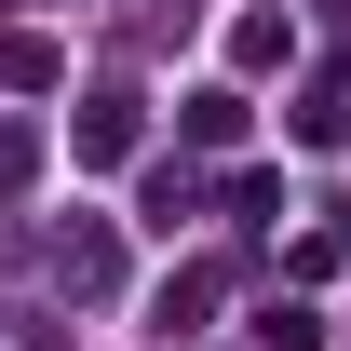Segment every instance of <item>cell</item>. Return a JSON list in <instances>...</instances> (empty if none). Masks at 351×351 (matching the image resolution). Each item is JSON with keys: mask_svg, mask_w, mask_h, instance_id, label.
I'll return each instance as SVG.
<instances>
[{"mask_svg": "<svg viewBox=\"0 0 351 351\" xmlns=\"http://www.w3.org/2000/svg\"><path fill=\"white\" fill-rule=\"evenodd\" d=\"M298 149H351V82H324V95L298 108Z\"/></svg>", "mask_w": 351, "mask_h": 351, "instance_id": "obj_7", "label": "cell"}, {"mask_svg": "<svg viewBox=\"0 0 351 351\" xmlns=\"http://www.w3.org/2000/svg\"><path fill=\"white\" fill-rule=\"evenodd\" d=\"M54 284H68V298H108V284H122V243H108V217H82L68 243H54Z\"/></svg>", "mask_w": 351, "mask_h": 351, "instance_id": "obj_1", "label": "cell"}, {"mask_svg": "<svg viewBox=\"0 0 351 351\" xmlns=\"http://www.w3.org/2000/svg\"><path fill=\"white\" fill-rule=\"evenodd\" d=\"M189 217H203V176L162 162V176H149V230H189Z\"/></svg>", "mask_w": 351, "mask_h": 351, "instance_id": "obj_6", "label": "cell"}, {"mask_svg": "<svg viewBox=\"0 0 351 351\" xmlns=\"http://www.w3.org/2000/svg\"><path fill=\"white\" fill-rule=\"evenodd\" d=\"M27 176H41V135H27V122H0V189H27Z\"/></svg>", "mask_w": 351, "mask_h": 351, "instance_id": "obj_10", "label": "cell"}, {"mask_svg": "<svg viewBox=\"0 0 351 351\" xmlns=\"http://www.w3.org/2000/svg\"><path fill=\"white\" fill-rule=\"evenodd\" d=\"M68 149H82V162H122V149H135V95H122V82L82 95V108H68Z\"/></svg>", "mask_w": 351, "mask_h": 351, "instance_id": "obj_2", "label": "cell"}, {"mask_svg": "<svg viewBox=\"0 0 351 351\" xmlns=\"http://www.w3.org/2000/svg\"><path fill=\"white\" fill-rule=\"evenodd\" d=\"M230 217H243V230H257V217H284V176H270V162H243V176H230Z\"/></svg>", "mask_w": 351, "mask_h": 351, "instance_id": "obj_9", "label": "cell"}, {"mask_svg": "<svg viewBox=\"0 0 351 351\" xmlns=\"http://www.w3.org/2000/svg\"><path fill=\"white\" fill-rule=\"evenodd\" d=\"M257 351H324V311H311V298H270L257 311Z\"/></svg>", "mask_w": 351, "mask_h": 351, "instance_id": "obj_5", "label": "cell"}, {"mask_svg": "<svg viewBox=\"0 0 351 351\" xmlns=\"http://www.w3.org/2000/svg\"><path fill=\"white\" fill-rule=\"evenodd\" d=\"M54 68H68L54 41H0V82H14V95H54Z\"/></svg>", "mask_w": 351, "mask_h": 351, "instance_id": "obj_8", "label": "cell"}, {"mask_svg": "<svg viewBox=\"0 0 351 351\" xmlns=\"http://www.w3.org/2000/svg\"><path fill=\"white\" fill-rule=\"evenodd\" d=\"M230 54H243V68H298V14H243Z\"/></svg>", "mask_w": 351, "mask_h": 351, "instance_id": "obj_4", "label": "cell"}, {"mask_svg": "<svg viewBox=\"0 0 351 351\" xmlns=\"http://www.w3.org/2000/svg\"><path fill=\"white\" fill-rule=\"evenodd\" d=\"M176 135H189V149H243V95H230V82H203L189 108H176Z\"/></svg>", "mask_w": 351, "mask_h": 351, "instance_id": "obj_3", "label": "cell"}]
</instances>
